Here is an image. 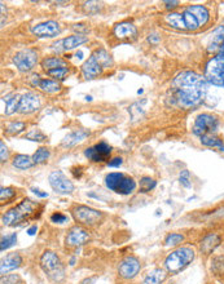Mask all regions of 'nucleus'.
Wrapping results in <instances>:
<instances>
[{
  "label": "nucleus",
  "mask_w": 224,
  "mask_h": 284,
  "mask_svg": "<svg viewBox=\"0 0 224 284\" xmlns=\"http://www.w3.org/2000/svg\"><path fill=\"white\" fill-rule=\"evenodd\" d=\"M172 93L182 107H193L202 102L207 92L206 79L195 71H183L172 80Z\"/></svg>",
  "instance_id": "obj_1"
},
{
  "label": "nucleus",
  "mask_w": 224,
  "mask_h": 284,
  "mask_svg": "<svg viewBox=\"0 0 224 284\" xmlns=\"http://www.w3.org/2000/svg\"><path fill=\"white\" fill-rule=\"evenodd\" d=\"M36 208H38V204L35 202H32L31 199H24L18 206L8 211L3 216L1 221L7 226H16V225L22 224L28 218H30Z\"/></svg>",
  "instance_id": "obj_2"
},
{
  "label": "nucleus",
  "mask_w": 224,
  "mask_h": 284,
  "mask_svg": "<svg viewBox=\"0 0 224 284\" xmlns=\"http://www.w3.org/2000/svg\"><path fill=\"white\" fill-rule=\"evenodd\" d=\"M195 257H196V253L192 248L180 247L168 256V259L165 261V266L170 274H178L187 266H189Z\"/></svg>",
  "instance_id": "obj_3"
},
{
  "label": "nucleus",
  "mask_w": 224,
  "mask_h": 284,
  "mask_svg": "<svg viewBox=\"0 0 224 284\" xmlns=\"http://www.w3.org/2000/svg\"><path fill=\"white\" fill-rule=\"evenodd\" d=\"M40 267L51 281L61 282L65 277V270L60 257L52 251H46L40 257Z\"/></svg>",
  "instance_id": "obj_4"
},
{
  "label": "nucleus",
  "mask_w": 224,
  "mask_h": 284,
  "mask_svg": "<svg viewBox=\"0 0 224 284\" xmlns=\"http://www.w3.org/2000/svg\"><path fill=\"white\" fill-rule=\"evenodd\" d=\"M203 78L207 83L224 88V57L218 54L207 62Z\"/></svg>",
  "instance_id": "obj_5"
},
{
  "label": "nucleus",
  "mask_w": 224,
  "mask_h": 284,
  "mask_svg": "<svg viewBox=\"0 0 224 284\" xmlns=\"http://www.w3.org/2000/svg\"><path fill=\"white\" fill-rule=\"evenodd\" d=\"M219 128V119L211 114H199L193 125V133L202 137L205 135H214Z\"/></svg>",
  "instance_id": "obj_6"
},
{
  "label": "nucleus",
  "mask_w": 224,
  "mask_h": 284,
  "mask_svg": "<svg viewBox=\"0 0 224 284\" xmlns=\"http://www.w3.org/2000/svg\"><path fill=\"white\" fill-rule=\"evenodd\" d=\"M73 216L75 221L82 225H92L99 224L103 218V213L97 210H93L87 206H77L73 208Z\"/></svg>",
  "instance_id": "obj_7"
},
{
  "label": "nucleus",
  "mask_w": 224,
  "mask_h": 284,
  "mask_svg": "<svg viewBox=\"0 0 224 284\" xmlns=\"http://www.w3.org/2000/svg\"><path fill=\"white\" fill-rule=\"evenodd\" d=\"M13 64L21 72H28L38 64V53L34 49H22L14 54Z\"/></svg>",
  "instance_id": "obj_8"
},
{
  "label": "nucleus",
  "mask_w": 224,
  "mask_h": 284,
  "mask_svg": "<svg viewBox=\"0 0 224 284\" xmlns=\"http://www.w3.org/2000/svg\"><path fill=\"white\" fill-rule=\"evenodd\" d=\"M48 181H50L51 188L54 189L57 194L66 195V194H71V192L74 191V184L61 170L52 172L50 174V177H48Z\"/></svg>",
  "instance_id": "obj_9"
},
{
  "label": "nucleus",
  "mask_w": 224,
  "mask_h": 284,
  "mask_svg": "<svg viewBox=\"0 0 224 284\" xmlns=\"http://www.w3.org/2000/svg\"><path fill=\"white\" fill-rule=\"evenodd\" d=\"M140 269H141V265H140L139 260L136 257H132V256H128L119 263L118 273L125 279H132L139 274Z\"/></svg>",
  "instance_id": "obj_10"
},
{
  "label": "nucleus",
  "mask_w": 224,
  "mask_h": 284,
  "mask_svg": "<svg viewBox=\"0 0 224 284\" xmlns=\"http://www.w3.org/2000/svg\"><path fill=\"white\" fill-rule=\"evenodd\" d=\"M40 98L34 92H28L20 98L17 111L21 114H31L39 110Z\"/></svg>",
  "instance_id": "obj_11"
},
{
  "label": "nucleus",
  "mask_w": 224,
  "mask_h": 284,
  "mask_svg": "<svg viewBox=\"0 0 224 284\" xmlns=\"http://www.w3.org/2000/svg\"><path fill=\"white\" fill-rule=\"evenodd\" d=\"M111 153L112 147L105 141L99 142L93 147H88L84 150L85 158H88V160H91V162H104V160H107L108 156L111 155Z\"/></svg>",
  "instance_id": "obj_12"
},
{
  "label": "nucleus",
  "mask_w": 224,
  "mask_h": 284,
  "mask_svg": "<svg viewBox=\"0 0 224 284\" xmlns=\"http://www.w3.org/2000/svg\"><path fill=\"white\" fill-rule=\"evenodd\" d=\"M31 32L39 38H54L60 34L61 27L56 21H46L32 26Z\"/></svg>",
  "instance_id": "obj_13"
},
{
  "label": "nucleus",
  "mask_w": 224,
  "mask_h": 284,
  "mask_svg": "<svg viewBox=\"0 0 224 284\" xmlns=\"http://www.w3.org/2000/svg\"><path fill=\"white\" fill-rule=\"evenodd\" d=\"M88 40L87 36H84L83 34H74V35L69 36V38H65V39L60 40V42L55 43L54 49L57 52H61V50H71L74 48H78L79 46L84 44L85 42Z\"/></svg>",
  "instance_id": "obj_14"
},
{
  "label": "nucleus",
  "mask_w": 224,
  "mask_h": 284,
  "mask_svg": "<svg viewBox=\"0 0 224 284\" xmlns=\"http://www.w3.org/2000/svg\"><path fill=\"white\" fill-rule=\"evenodd\" d=\"M103 70L104 68L100 65V62L97 61V58L93 53L82 65V74L85 80H91V79L97 78V76L103 74Z\"/></svg>",
  "instance_id": "obj_15"
},
{
  "label": "nucleus",
  "mask_w": 224,
  "mask_h": 284,
  "mask_svg": "<svg viewBox=\"0 0 224 284\" xmlns=\"http://www.w3.org/2000/svg\"><path fill=\"white\" fill-rule=\"evenodd\" d=\"M88 239L89 234L87 233V230H84V229L81 226H74L73 229H70V231H69L68 235H66L65 243H66L69 247H78V245L84 244Z\"/></svg>",
  "instance_id": "obj_16"
},
{
  "label": "nucleus",
  "mask_w": 224,
  "mask_h": 284,
  "mask_svg": "<svg viewBox=\"0 0 224 284\" xmlns=\"http://www.w3.org/2000/svg\"><path fill=\"white\" fill-rule=\"evenodd\" d=\"M32 85H35L39 89H42L43 92L46 93H57L61 91V85L57 80H52V79H42L39 75H32L31 76Z\"/></svg>",
  "instance_id": "obj_17"
},
{
  "label": "nucleus",
  "mask_w": 224,
  "mask_h": 284,
  "mask_svg": "<svg viewBox=\"0 0 224 284\" xmlns=\"http://www.w3.org/2000/svg\"><path fill=\"white\" fill-rule=\"evenodd\" d=\"M22 263V257L18 253H12V255L5 256L3 260H1V263H0V273H1V277L7 275L9 271H13V270L18 269L21 266Z\"/></svg>",
  "instance_id": "obj_18"
},
{
  "label": "nucleus",
  "mask_w": 224,
  "mask_h": 284,
  "mask_svg": "<svg viewBox=\"0 0 224 284\" xmlns=\"http://www.w3.org/2000/svg\"><path fill=\"white\" fill-rule=\"evenodd\" d=\"M221 237L215 233H210L207 234L205 238L201 240V244H199V249L201 252L205 253V255H210L211 252H214L215 249L221 245Z\"/></svg>",
  "instance_id": "obj_19"
},
{
  "label": "nucleus",
  "mask_w": 224,
  "mask_h": 284,
  "mask_svg": "<svg viewBox=\"0 0 224 284\" xmlns=\"http://www.w3.org/2000/svg\"><path fill=\"white\" fill-rule=\"evenodd\" d=\"M138 34L136 26L131 22H121L114 27V35L118 39H130V38H135Z\"/></svg>",
  "instance_id": "obj_20"
},
{
  "label": "nucleus",
  "mask_w": 224,
  "mask_h": 284,
  "mask_svg": "<svg viewBox=\"0 0 224 284\" xmlns=\"http://www.w3.org/2000/svg\"><path fill=\"white\" fill-rule=\"evenodd\" d=\"M89 136V132L85 131V129H78V131H74L69 133L64 140H62V143L61 145L64 147H73V146L78 145L81 142L84 141L87 137Z\"/></svg>",
  "instance_id": "obj_21"
},
{
  "label": "nucleus",
  "mask_w": 224,
  "mask_h": 284,
  "mask_svg": "<svg viewBox=\"0 0 224 284\" xmlns=\"http://www.w3.org/2000/svg\"><path fill=\"white\" fill-rule=\"evenodd\" d=\"M224 43V26L218 27L215 31L211 34L210 43H209V48L207 50L209 52H214V50L221 49V47L223 46Z\"/></svg>",
  "instance_id": "obj_22"
},
{
  "label": "nucleus",
  "mask_w": 224,
  "mask_h": 284,
  "mask_svg": "<svg viewBox=\"0 0 224 284\" xmlns=\"http://www.w3.org/2000/svg\"><path fill=\"white\" fill-rule=\"evenodd\" d=\"M183 20H184V27L185 30H197L201 27V24L192 12V9L189 8V5L183 12Z\"/></svg>",
  "instance_id": "obj_23"
},
{
  "label": "nucleus",
  "mask_w": 224,
  "mask_h": 284,
  "mask_svg": "<svg viewBox=\"0 0 224 284\" xmlns=\"http://www.w3.org/2000/svg\"><path fill=\"white\" fill-rule=\"evenodd\" d=\"M166 279V271L162 269H154L145 277L142 284H162Z\"/></svg>",
  "instance_id": "obj_24"
},
{
  "label": "nucleus",
  "mask_w": 224,
  "mask_h": 284,
  "mask_svg": "<svg viewBox=\"0 0 224 284\" xmlns=\"http://www.w3.org/2000/svg\"><path fill=\"white\" fill-rule=\"evenodd\" d=\"M201 143L207 147H213V149H218L219 151L224 153V142L219 137L214 135H205L201 137Z\"/></svg>",
  "instance_id": "obj_25"
},
{
  "label": "nucleus",
  "mask_w": 224,
  "mask_h": 284,
  "mask_svg": "<svg viewBox=\"0 0 224 284\" xmlns=\"http://www.w3.org/2000/svg\"><path fill=\"white\" fill-rule=\"evenodd\" d=\"M12 164H13L14 168L17 169H28L34 166V160H32L31 156L28 155H24V154H18L13 158L12 160Z\"/></svg>",
  "instance_id": "obj_26"
},
{
  "label": "nucleus",
  "mask_w": 224,
  "mask_h": 284,
  "mask_svg": "<svg viewBox=\"0 0 224 284\" xmlns=\"http://www.w3.org/2000/svg\"><path fill=\"white\" fill-rule=\"evenodd\" d=\"M66 66L68 65L65 62V60L60 58V57H50V58H44L42 61V68L46 72L58 68H66Z\"/></svg>",
  "instance_id": "obj_27"
},
{
  "label": "nucleus",
  "mask_w": 224,
  "mask_h": 284,
  "mask_svg": "<svg viewBox=\"0 0 224 284\" xmlns=\"http://www.w3.org/2000/svg\"><path fill=\"white\" fill-rule=\"evenodd\" d=\"M123 177H125V174L123 173H118V172H114V173H109L105 177V186H107L109 190H112V191H117L118 186H119V184L122 182V180H123Z\"/></svg>",
  "instance_id": "obj_28"
},
{
  "label": "nucleus",
  "mask_w": 224,
  "mask_h": 284,
  "mask_svg": "<svg viewBox=\"0 0 224 284\" xmlns=\"http://www.w3.org/2000/svg\"><path fill=\"white\" fill-rule=\"evenodd\" d=\"M136 189V182L134 181V178L131 177H123L122 182L119 184L117 189V194H121V195H130L134 190Z\"/></svg>",
  "instance_id": "obj_29"
},
{
  "label": "nucleus",
  "mask_w": 224,
  "mask_h": 284,
  "mask_svg": "<svg viewBox=\"0 0 224 284\" xmlns=\"http://www.w3.org/2000/svg\"><path fill=\"white\" fill-rule=\"evenodd\" d=\"M165 21L168 22L171 27L178 28V30H185L184 20H183L182 13H175V12H171V13H168V16L165 17Z\"/></svg>",
  "instance_id": "obj_30"
},
{
  "label": "nucleus",
  "mask_w": 224,
  "mask_h": 284,
  "mask_svg": "<svg viewBox=\"0 0 224 284\" xmlns=\"http://www.w3.org/2000/svg\"><path fill=\"white\" fill-rule=\"evenodd\" d=\"M18 96L17 95H14V93H11V95H8L7 97H4V101H5V115H12L14 111L17 110L18 107V102H20V99H17Z\"/></svg>",
  "instance_id": "obj_31"
},
{
  "label": "nucleus",
  "mask_w": 224,
  "mask_h": 284,
  "mask_svg": "<svg viewBox=\"0 0 224 284\" xmlns=\"http://www.w3.org/2000/svg\"><path fill=\"white\" fill-rule=\"evenodd\" d=\"M95 57L97 58V61L100 62V65L103 66L104 69L111 68L112 65H113V60H112L111 54L108 53L107 50L103 49V48H100V49H96L93 52Z\"/></svg>",
  "instance_id": "obj_32"
},
{
  "label": "nucleus",
  "mask_w": 224,
  "mask_h": 284,
  "mask_svg": "<svg viewBox=\"0 0 224 284\" xmlns=\"http://www.w3.org/2000/svg\"><path fill=\"white\" fill-rule=\"evenodd\" d=\"M50 155H51L50 150L47 149V147H39V149L34 153V155H32V160H34V163L35 164H43L50 159Z\"/></svg>",
  "instance_id": "obj_33"
},
{
  "label": "nucleus",
  "mask_w": 224,
  "mask_h": 284,
  "mask_svg": "<svg viewBox=\"0 0 224 284\" xmlns=\"http://www.w3.org/2000/svg\"><path fill=\"white\" fill-rule=\"evenodd\" d=\"M25 128H26V124L25 123H22V121H12V123L7 124V127H5V132H7L8 135L16 136V135H20L21 132L25 131Z\"/></svg>",
  "instance_id": "obj_34"
},
{
  "label": "nucleus",
  "mask_w": 224,
  "mask_h": 284,
  "mask_svg": "<svg viewBox=\"0 0 224 284\" xmlns=\"http://www.w3.org/2000/svg\"><path fill=\"white\" fill-rule=\"evenodd\" d=\"M16 241H17V234L14 233V234L11 235H5L1 238V243H0V249H1V252H4L5 249L11 248L16 244Z\"/></svg>",
  "instance_id": "obj_35"
},
{
  "label": "nucleus",
  "mask_w": 224,
  "mask_h": 284,
  "mask_svg": "<svg viewBox=\"0 0 224 284\" xmlns=\"http://www.w3.org/2000/svg\"><path fill=\"white\" fill-rule=\"evenodd\" d=\"M157 182L153 178L150 177H142L140 180V191L141 192H149L150 190H153L156 188Z\"/></svg>",
  "instance_id": "obj_36"
},
{
  "label": "nucleus",
  "mask_w": 224,
  "mask_h": 284,
  "mask_svg": "<svg viewBox=\"0 0 224 284\" xmlns=\"http://www.w3.org/2000/svg\"><path fill=\"white\" fill-rule=\"evenodd\" d=\"M25 139L30 140V141L43 142V141H46L47 137H46V135L40 131V129H36L35 128V129H31V131L28 132V135L25 136Z\"/></svg>",
  "instance_id": "obj_37"
},
{
  "label": "nucleus",
  "mask_w": 224,
  "mask_h": 284,
  "mask_svg": "<svg viewBox=\"0 0 224 284\" xmlns=\"http://www.w3.org/2000/svg\"><path fill=\"white\" fill-rule=\"evenodd\" d=\"M101 8H103V4L97 3V1H85V3H83V9H84L85 13L88 14L97 13Z\"/></svg>",
  "instance_id": "obj_38"
},
{
  "label": "nucleus",
  "mask_w": 224,
  "mask_h": 284,
  "mask_svg": "<svg viewBox=\"0 0 224 284\" xmlns=\"http://www.w3.org/2000/svg\"><path fill=\"white\" fill-rule=\"evenodd\" d=\"M183 240H184V237H183L182 234H179V233H172V234H170L166 237V240H165V243H166V245H168V247H174V245L180 244Z\"/></svg>",
  "instance_id": "obj_39"
},
{
  "label": "nucleus",
  "mask_w": 224,
  "mask_h": 284,
  "mask_svg": "<svg viewBox=\"0 0 224 284\" xmlns=\"http://www.w3.org/2000/svg\"><path fill=\"white\" fill-rule=\"evenodd\" d=\"M69 72V69L68 66L66 68H58V69H55V70H51V71H47V74L50 75V76H52V78H55L57 80H64L65 76L68 75Z\"/></svg>",
  "instance_id": "obj_40"
},
{
  "label": "nucleus",
  "mask_w": 224,
  "mask_h": 284,
  "mask_svg": "<svg viewBox=\"0 0 224 284\" xmlns=\"http://www.w3.org/2000/svg\"><path fill=\"white\" fill-rule=\"evenodd\" d=\"M13 196H16V191H14L13 189L12 188H1V190H0V200H1V203L11 200Z\"/></svg>",
  "instance_id": "obj_41"
},
{
  "label": "nucleus",
  "mask_w": 224,
  "mask_h": 284,
  "mask_svg": "<svg viewBox=\"0 0 224 284\" xmlns=\"http://www.w3.org/2000/svg\"><path fill=\"white\" fill-rule=\"evenodd\" d=\"M179 180H180V184H182L184 188L189 189L191 186H192V182H191V176H189V170H187V169L182 170V173H180V177H179Z\"/></svg>",
  "instance_id": "obj_42"
},
{
  "label": "nucleus",
  "mask_w": 224,
  "mask_h": 284,
  "mask_svg": "<svg viewBox=\"0 0 224 284\" xmlns=\"http://www.w3.org/2000/svg\"><path fill=\"white\" fill-rule=\"evenodd\" d=\"M68 220H69L68 216L61 212H55L54 214L51 216V221H52L54 224H65Z\"/></svg>",
  "instance_id": "obj_43"
},
{
  "label": "nucleus",
  "mask_w": 224,
  "mask_h": 284,
  "mask_svg": "<svg viewBox=\"0 0 224 284\" xmlns=\"http://www.w3.org/2000/svg\"><path fill=\"white\" fill-rule=\"evenodd\" d=\"M17 281H18V277L16 275V274L1 277V284H16V282Z\"/></svg>",
  "instance_id": "obj_44"
},
{
  "label": "nucleus",
  "mask_w": 224,
  "mask_h": 284,
  "mask_svg": "<svg viewBox=\"0 0 224 284\" xmlns=\"http://www.w3.org/2000/svg\"><path fill=\"white\" fill-rule=\"evenodd\" d=\"M0 159H1V163H4L8 159V149L3 141L0 142Z\"/></svg>",
  "instance_id": "obj_45"
},
{
  "label": "nucleus",
  "mask_w": 224,
  "mask_h": 284,
  "mask_svg": "<svg viewBox=\"0 0 224 284\" xmlns=\"http://www.w3.org/2000/svg\"><path fill=\"white\" fill-rule=\"evenodd\" d=\"M122 163H123V160H122V158H114V159H112L111 162L108 163V167L119 168L122 166Z\"/></svg>",
  "instance_id": "obj_46"
},
{
  "label": "nucleus",
  "mask_w": 224,
  "mask_h": 284,
  "mask_svg": "<svg viewBox=\"0 0 224 284\" xmlns=\"http://www.w3.org/2000/svg\"><path fill=\"white\" fill-rule=\"evenodd\" d=\"M31 191L34 192V194H35V195H38L39 196V198H47V196H48V194H47V192H43L42 190H39V189H31Z\"/></svg>",
  "instance_id": "obj_47"
},
{
  "label": "nucleus",
  "mask_w": 224,
  "mask_h": 284,
  "mask_svg": "<svg viewBox=\"0 0 224 284\" xmlns=\"http://www.w3.org/2000/svg\"><path fill=\"white\" fill-rule=\"evenodd\" d=\"M148 42L152 43V44H157V43L160 42V36L157 35V34H152V35L148 36Z\"/></svg>",
  "instance_id": "obj_48"
},
{
  "label": "nucleus",
  "mask_w": 224,
  "mask_h": 284,
  "mask_svg": "<svg viewBox=\"0 0 224 284\" xmlns=\"http://www.w3.org/2000/svg\"><path fill=\"white\" fill-rule=\"evenodd\" d=\"M164 4L166 5L168 9H174L175 7H178L179 1H164Z\"/></svg>",
  "instance_id": "obj_49"
},
{
  "label": "nucleus",
  "mask_w": 224,
  "mask_h": 284,
  "mask_svg": "<svg viewBox=\"0 0 224 284\" xmlns=\"http://www.w3.org/2000/svg\"><path fill=\"white\" fill-rule=\"evenodd\" d=\"M36 231H38V227H36V226H31L28 230V234L30 235V237H32V235H35Z\"/></svg>",
  "instance_id": "obj_50"
},
{
  "label": "nucleus",
  "mask_w": 224,
  "mask_h": 284,
  "mask_svg": "<svg viewBox=\"0 0 224 284\" xmlns=\"http://www.w3.org/2000/svg\"><path fill=\"white\" fill-rule=\"evenodd\" d=\"M75 56H77V58H83V52H81V50H79V52H77V54H75Z\"/></svg>",
  "instance_id": "obj_51"
},
{
  "label": "nucleus",
  "mask_w": 224,
  "mask_h": 284,
  "mask_svg": "<svg viewBox=\"0 0 224 284\" xmlns=\"http://www.w3.org/2000/svg\"><path fill=\"white\" fill-rule=\"evenodd\" d=\"M219 54H221L222 57H224V43H223V46L221 47V53H219Z\"/></svg>",
  "instance_id": "obj_52"
}]
</instances>
